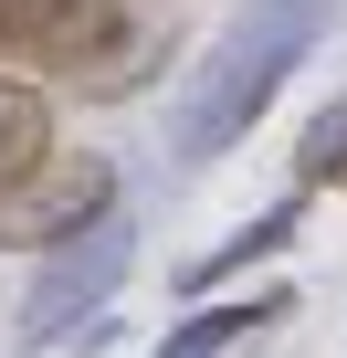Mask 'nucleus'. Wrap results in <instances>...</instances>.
<instances>
[{
  "instance_id": "1",
  "label": "nucleus",
  "mask_w": 347,
  "mask_h": 358,
  "mask_svg": "<svg viewBox=\"0 0 347 358\" xmlns=\"http://www.w3.org/2000/svg\"><path fill=\"white\" fill-rule=\"evenodd\" d=\"M316 43H326V0H253V11L200 53V74H190L179 116H168V148H179L190 169H211L221 148H242V137H253V116L284 95V74H295Z\"/></svg>"
},
{
  "instance_id": "2",
  "label": "nucleus",
  "mask_w": 347,
  "mask_h": 358,
  "mask_svg": "<svg viewBox=\"0 0 347 358\" xmlns=\"http://www.w3.org/2000/svg\"><path fill=\"white\" fill-rule=\"evenodd\" d=\"M0 64H43L74 95H137L168 64V22L137 0H0Z\"/></svg>"
},
{
  "instance_id": "3",
  "label": "nucleus",
  "mask_w": 347,
  "mask_h": 358,
  "mask_svg": "<svg viewBox=\"0 0 347 358\" xmlns=\"http://www.w3.org/2000/svg\"><path fill=\"white\" fill-rule=\"evenodd\" d=\"M126 264H137V232H126L116 211L84 222L74 243H53L43 274H32V295H22V316H11V358H43V348H64L84 316H105V295L126 285Z\"/></svg>"
},
{
  "instance_id": "4",
  "label": "nucleus",
  "mask_w": 347,
  "mask_h": 358,
  "mask_svg": "<svg viewBox=\"0 0 347 358\" xmlns=\"http://www.w3.org/2000/svg\"><path fill=\"white\" fill-rule=\"evenodd\" d=\"M116 211V169L105 158H43V169H22V179H0V253L11 243H32V253H53V243H74L84 222H105Z\"/></svg>"
},
{
  "instance_id": "5",
  "label": "nucleus",
  "mask_w": 347,
  "mask_h": 358,
  "mask_svg": "<svg viewBox=\"0 0 347 358\" xmlns=\"http://www.w3.org/2000/svg\"><path fill=\"white\" fill-rule=\"evenodd\" d=\"M295 327V285H263V295H221V306H190L147 358H242L253 337Z\"/></svg>"
},
{
  "instance_id": "6",
  "label": "nucleus",
  "mask_w": 347,
  "mask_h": 358,
  "mask_svg": "<svg viewBox=\"0 0 347 358\" xmlns=\"http://www.w3.org/2000/svg\"><path fill=\"white\" fill-rule=\"evenodd\" d=\"M295 232H305V190H295V201H274V211H253V222H242L232 243H211V253L190 264V295H221L232 274H253V264H274V253H284Z\"/></svg>"
},
{
  "instance_id": "7",
  "label": "nucleus",
  "mask_w": 347,
  "mask_h": 358,
  "mask_svg": "<svg viewBox=\"0 0 347 358\" xmlns=\"http://www.w3.org/2000/svg\"><path fill=\"white\" fill-rule=\"evenodd\" d=\"M53 158V95L22 85V74H0V179H22Z\"/></svg>"
},
{
  "instance_id": "8",
  "label": "nucleus",
  "mask_w": 347,
  "mask_h": 358,
  "mask_svg": "<svg viewBox=\"0 0 347 358\" xmlns=\"http://www.w3.org/2000/svg\"><path fill=\"white\" fill-rule=\"evenodd\" d=\"M295 190H347V95L305 116V137H295Z\"/></svg>"
}]
</instances>
